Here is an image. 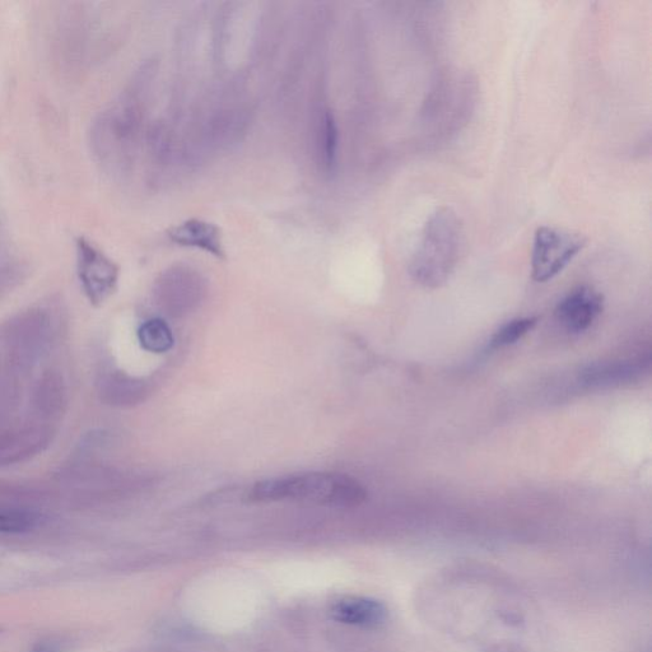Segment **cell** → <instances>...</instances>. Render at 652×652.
<instances>
[{
  "label": "cell",
  "mask_w": 652,
  "mask_h": 652,
  "mask_svg": "<svg viewBox=\"0 0 652 652\" xmlns=\"http://www.w3.org/2000/svg\"><path fill=\"white\" fill-rule=\"evenodd\" d=\"M138 341L147 352L165 353L174 346L175 339L165 320L151 319L139 328Z\"/></svg>",
  "instance_id": "30bf717a"
},
{
  "label": "cell",
  "mask_w": 652,
  "mask_h": 652,
  "mask_svg": "<svg viewBox=\"0 0 652 652\" xmlns=\"http://www.w3.org/2000/svg\"><path fill=\"white\" fill-rule=\"evenodd\" d=\"M537 318H519L509 321L502 325L495 334L492 335L488 344V351H498L518 343L526 334L532 332L537 325Z\"/></svg>",
  "instance_id": "8fae6325"
},
{
  "label": "cell",
  "mask_w": 652,
  "mask_h": 652,
  "mask_svg": "<svg viewBox=\"0 0 652 652\" xmlns=\"http://www.w3.org/2000/svg\"><path fill=\"white\" fill-rule=\"evenodd\" d=\"M388 614L383 603L365 596H347L335 602L330 609V616L335 621L363 628L383 626Z\"/></svg>",
  "instance_id": "8992f818"
},
{
  "label": "cell",
  "mask_w": 652,
  "mask_h": 652,
  "mask_svg": "<svg viewBox=\"0 0 652 652\" xmlns=\"http://www.w3.org/2000/svg\"><path fill=\"white\" fill-rule=\"evenodd\" d=\"M642 370H644V363L636 361L599 363L585 370L581 381L590 388H607L635 379Z\"/></svg>",
  "instance_id": "9c48e42d"
},
{
  "label": "cell",
  "mask_w": 652,
  "mask_h": 652,
  "mask_svg": "<svg viewBox=\"0 0 652 652\" xmlns=\"http://www.w3.org/2000/svg\"><path fill=\"white\" fill-rule=\"evenodd\" d=\"M30 528V520L18 514H0V533H20Z\"/></svg>",
  "instance_id": "4fadbf2b"
},
{
  "label": "cell",
  "mask_w": 652,
  "mask_h": 652,
  "mask_svg": "<svg viewBox=\"0 0 652 652\" xmlns=\"http://www.w3.org/2000/svg\"><path fill=\"white\" fill-rule=\"evenodd\" d=\"M366 496L365 487L351 475L324 472L264 479L249 492L254 502L297 501L335 507L361 505Z\"/></svg>",
  "instance_id": "6da1fadb"
},
{
  "label": "cell",
  "mask_w": 652,
  "mask_h": 652,
  "mask_svg": "<svg viewBox=\"0 0 652 652\" xmlns=\"http://www.w3.org/2000/svg\"><path fill=\"white\" fill-rule=\"evenodd\" d=\"M464 240L458 214L449 207L436 209L423 226L409 265L414 281L427 288L442 286L459 263Z\"/></svg>",
  "instance_id": "7a4b0ae2"
},
{
  "label": "cell",
  "mask_w": 652,
  "mask_h": 652,
  "mask_svg": "<svg viewBox=\"0 0 652 652\" xmlns=\"http://www.w3.org/2000/svg\"><path fill=\"white\" fill-rule=\"evenodd\" d=\"M167 236L176 245L206 251L218 259H225L220 228L203 220H188L170 228Z\"/></svg>",
  "instance_id": "52a82bcc"
},
{
  "label": "cell",
  "mask_w": 652,
  "mask_h": 652,
  "mask_svg": "<svg viewBox=\"0 0 652 652\" xmlns=\"http://www.w3.org/2000/svg\"><path fill=\"white\" fill-rule=\"evenodd\" d=\"M190 272H183L179 269L176 272L167 273L163 277L161 293L165 309L170 314L180 315L181 312L192 309L193 304L198 302L200 296V282Z\"/></svg>",
  "instance_id": "ba28073f"
},
{
  "label": "cell",
  "mask_w": 652,
  "mask_h": 652,
  "mask_svg": "<svg viewBox=\"0 0 652 652\" xmlns=\"http://www.w3.org/2000/svg\"><path fill=\"white\" fill-rule=\"evenodd\" d=\"M586 246L584 236L565 228L542 226L534 235L532 276L546 283L556 278Z\"/></svg>",
  "instance_id": "3957f363"
},
{
  "label": "cell",
  "mask_w": 652,
  "mask_h": 652,
  "mask_svg": "<svg viewBox=\"0 0 652 652\" xmlns=\"http://www.w3.org/2000/svg\"><path fill=\"white\" fill-rule=\"evenodd\" d=\"M604 298L593 287L581 286L571 291L557 305L556 318L568 333L580 334L589 330L602 315Z\"/></svg>",
  "instance_id": "277c9868"
},
{
  "label": "cell",
  "mask_w": 652,
  "mask_h": 652,
  "mask_svg": "<svg viewBox=\"0 0 652 652\" xmlns=\"http://www.w3.org/2000/svg\"><path fill=\"white\" fill-rule=\"evenodd\" d=\"M81 250V278L93 301H102L113 292L118 279V268L99 251L86 242L79 244Z\"/></svg>",
  "instance_id": "5b68a950"
},
{
  "label": "cell",
  "mask_w": 652,
  "mask_h": 652,
  "mask_svg": "<svg viewBox=\"0 0 652 652\" xmlns=\"http://www.w3.org/2000/svg\"><path fill=\"white\" fill-rule=\"evenodd\" d=\"M338 142L337 121H335L334 115L330 111H325L320 129V147L324 166L328 171H333L335 165H337Z\"/></svg>",
  "instance_id": "7c38bea8"
}]
</instances>
